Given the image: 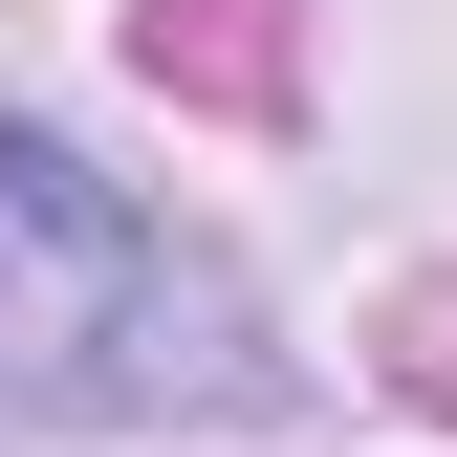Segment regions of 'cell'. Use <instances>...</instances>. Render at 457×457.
Masks as SVG:
<instances>
[{
	"label": "cell",
	"mask_w": 457,
	"mask_h": 457,
	"mask_svg": "<svg viewBox=\"0 0 457 457\" xmlns=\"http://www.w3.org/2000/svg\"><path fill=\"white\" fill-rule=\"evenodd\" d=\"M392 370H414L436 414H457V283H414V305H392Z\"/></svg>",
	"instance_id": "cell-3"
},
{
	"label": "cell",
	"mask_w": 457,
	"mask_h": 457,
	"mask_svg": "<svg viewBox=\"0 0 457 457\" xmlns=\"http://www.w3.org/2000/svg\"><path fill=\"white\" fill-rule=\"evenodd\" d=\"M131 66L175 87V109H305V0H131Z\"/></svg>",
	"instance_id": "cell-2"
},
{
	"label": "cell",
	"mask_w": 457,
	"mask_h": 457,
	"mask_svg": "<svg viewBox=\"0 0 457 457\" xmlns=\"http://www.w3.org/2000/svg\"><path fill=\"white\" fill-rule=\"evenodd\" d=\"M0 392L22 414H196V392H240L218 262H175V218L109 196L44 131H0Z\"/></svg>",
	"instance_id": "cell-1"
}]
</instances>
